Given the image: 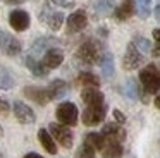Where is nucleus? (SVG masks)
Here are the masks:
<instances>
[{
    "label": "nucleus",
    "instance_id": "c85d7f7f",
    "mask_svg": "<svg viewBox=\"0 0 160 158\" xmlns=\"http://www.w3.org/2000/svg\"><path fill=\"white\" fill-rule=\"evenodd\" d=\"M152 10V0H138V12L141 17H146Z\"/></svg>",
    "mask_w": 160,
    "mask_h": 158
},
{
    "label": "nucleus",
    "instance_id": "cd10ccee",
    "mask_svg": "<svg viewBox=\"0 0 160 158\" xmlns=\"http://www.w3.org/2000/svg\"><path fill=\"white\" fill-rule=\"evenodd\" d=\"M132 45H134L141 53H146V52L152 50V43H150V40H146V38H143V36H136L134 41H132Z\"/></svg>",
    "mask_w": 160,
    "mask_h": 158
},
{
    "label": "nucleus",
    "instance_id": "dca6fc26",
    "mask_svg": "<svg viewBox=\"0 0 160 158\" xmlns=\"http://www.w3.org/2000/svg\"><path fill=\"white\" fill-rule=\"evenodd\" d=\"M136 12V3L134 0H124L121 5L115 9V19L117 21H128Z\"/></svg>",
    "mask_w": 160,
    "mask_h": 158
},
{
    "label": "nucleus",
    "instance_id": "423d86ee",
    "mask_svg": "<svg viewBox=\"0 0 160 158\" xmlns=\"http://www.w3.org/2000/svg\"><path fill=\"white\" fill-rule=\"evenodd\" d=\"M105 115H107L105 103H102V105H88L86 110L83 112V124L84 126H97V124L103 122Z\"/></svg>",
    "mask_w": 160,
    "mask_h": 158
},
{
    "label": "nucleus",
    "instance_id": "f3484780",
    "mask_svg": "<svg viewBox=\"0 0 160 158\" xmlns=\"http://www.w3.org/2000/svg\"><path fill=\"white\" fill-rule=\"evenodd\" d=\"M91 9L95 16H108L115 9L114 0H91Z\"/></svg>",
    "mask_w": 160,
    "mask_h": 158
},
{
    "label": "nucleus",
    "instance_id": "72a5a7b5",
    "mask_svg": "<svg viewBox=\"0 0 160 158\" xmlns=\"http://www.w3.org/2000/svg\"><path fill=\"white\" fill-rule=\"evenodd\" d=\"M153 38H155V41L158 43V38H160V31H158V29H155V31H153Z\"/></svg>",
    "mask_w": 160,
    "mask_h": 158
},
{
    "label": "nucleus",
    "instance_id": "9b49d317",
    "mask_svg": "<svg viewBox=\"0 0 160 158\" xmlns=\"http://www.w3.org/2000/svg\"><path fill=\"white\" fill-rule=\"evenodd\" d=\"M12 112H14L16 119L21 124H33L36 120V115H35V112H33V108L28 106L26 103H22V101L12 103Z\"/></svg>",
    "mask_w": 160,
    "mask_h": 158
},
{
    "label": "nucleus",
    "instance_id": "bb28decb",
    "mask_svg": "<svg viewBox=\"0 0 160 158\" xmlns=\"http://www.w3.org/2000/svg\"><path fill=\"white\" fill-rule=\"evenodd\" d=\"M84 144H88L90 148H93L95 151H100L102 144H103V136L102 134H97V132H91L86 136V139H84Z\"/></svg>",
    "mask_w": 160,
    "mask_h": 158
},
{
    "label": "nucleus",
    "instance_id": "6e6552de",
    "mask_svg": "<svg viewBox=\"0 0 160 158\" xmlns=\"http://www.w3.org/2000/svg\"><path fill=\"white\" fill-rule=\"evenodd\" d=\"M0 50L4 52L5 55H9V57H16L21 52V43L12 34L5 33V31H0Z\"/></svg>",
    "mask_w": 160,
    "mask_h": 158
},
{
    "label": "nucleus",
    "instance_id": "5701e85b",
    "mask_svg": "<svg viewBox=\"0 0 160 158\" xmlns=\"http://www.w3.org/2000/svg\"><path fill=\"white\" fill-rule=\"evenodd\" d=\"M100 134H103V136H115V137H121L122 141L126 139V131L122 129L119 124H105Z\"/></svg>",
    "mask_w": 160,
    "mask_h": 158
},
{
    "label": "nucleus",
    "instance_id": "4be33fe9",
    "mask_svg": "<svg viewBox=\"0 0 160 158\" xmlns=\"http://www.w3.org/2000/svg\"><path fill=\"white\" fill-rule=\"evenodd\" d=\"M124 95L129 96L131 100H139V98L143 100L141 89H139L138 82H136L134 79H128V81H126V84H124ZM143 101H145V100H143Z\"/></svg>",
    "mask_w": 160,
    "mask_h": 158
},
{
    "label": "nucleus",
    "instance_id": "a878e982",
    "mask_svg": "<svg viewBox=\"0 0 160 158\" xmlns=\"http://www.w3.org/2000/svg\"><path fill=\"white\" fill-rule=\"evenodd\" d=\"M16 81L11 76V72L7 69H0V89H11L14 88Z\"/></svg>",
    "mask_w": 160,
    "mask_h": 158
},
{
    "label": "nucleus",
    "instance_id": "0eeeda50",
    "mask_svg": "<svg viewBox=\"0 0 160 158\" xmlns=\"http://www.w3.org/2000/svg\"><path fill=\"white\" fill-rule=\"evenodd\" d=\"M141 62H143V53L131 41L128 45V48H126L124 58H122V65H124L126 71H132V69H138V65H141Z\"/></svg>",
    "mask_w": 160,
    "mask_h": 158
},
{
    "label": "nucleus",
    "instance_id": "393cba45",
    "mask_svg": "<svg viewBox=\"0 0 160 158\" xmlns=\"http://www.w3.org/2000/svg\"><path fill=\"white\" fill-rule=\"evenodd\" d=\"M52 43H53V40L48 38V36L38 38V40L35 41V45H33V48H31L33 55H38V53H42V52H47L48 50V45H52Z\"/></svg>",
    "mask_w": 160,
    "mask_h": 158
},
{
    "label": "nucleus",
    "instance_id": "4468645a",
    "mask_svg": "<svg viewBox=\"0 0 160 158\" xmlns=\"http://www.w3.org/2000/svg\"><path fill=\"white\" fill-rule=\"evenodd\" d=\"M29 22H31V19H29V14L24 12V10H12L11 14H9V24H11L12 27H14L16 31H24L29 27Z\"/></svg>",
    "mask_w": 160,
    "mask_h": 158
},
{
    "label": "nucleus",
    "instance_id": "f257e3e1",
    "mask_svg": "<svg viewBox=\"0 0 160 158\" xmlns=\"http://www.w3.org/2000/svg\"><path fill=\"white\" fill-rule=\"evenodd\" d=\"M139 81H141V86L148 95H157L160 88V72L158 67L155 64L146 65L145 69H141L139 72Z\"/></svg>",
    "mask_w": 160,
    "mask_h": 158
},
{
    "label": "nucleus",
    "instance_id": "2f4dec72",
    "mask_svg": "<svg viewBox=\"0 0 160 158\" xmlns=\"http://www.w3.org/2000/svg\"><path fill=\"white\" fill-rule=\"evenodd\" d=\"M114 117H115V120H117L119 124H124L126 122V115L121 112V110H114Z\"/></svg>",
    "mask_w": 160,
    "mask_h": 158
},
{
    "label": "nucleus",
    "instance_id": "39448f33",
    "mask_svg": "<svg viewBox=\"0 0 160 158\" xmlns=\"http://www.w3.org/2000/svg\"><path fill=\"white\" fill-rule=\"evenodd\" d=\"M76 57L79 58L83 64H88V65H93L95 62L100 58V55H98V45L95 43L93 40H88L84 41L83 45H81L79 48H78L76 52Z\"/></svg>",
    "mask_w": 160,
    "mask_h": 158
},
{
    "label": "nucleus",
    "instance_id": "b1692460",
    "mask_svg": "<svg viewBox=\"0 0 160 158\" xmlns=\"http://www.w3.org/2000/svg\"><path fill=\"white\" fill-rule=\"evenodd\" d=\"M78 82H81L84 88H98L100 86V79L91 72H81L78 76Z\"/></svg>",
    "mask_w": 160,
    "mask_h": 158
},
{
    "label": "nucleus",
    "instance_id": "f03ea898",
    "mask_svg": "<svg viewBox=\"0 0 160 158\" xmlns=\"http://www.w3.org/2000/svg\"><path fill=\"white\" fill-rule=\"evenodd\" d=\"M103 136V134H102ZM103 158H121L124 150H122V139L115 136H103V144L100 148Z\"/></svg>",
    "mask_w": 160,
    "mask_h": 158
},
{
    "label": "nucleus",
    "instance_id": "6ab92c4d",
    "mask_svg": "<svg viewBox=\"0 0 160 158\" xmlns=\"http://www.w3.org/2000/svg\"><path fill=\"white\" fill-rule=\"evenodd\" d=\"M100 67L105 77H114L115 74V65H114V55L110 52H105L100 58Z\"/></svg>",
    "mask_w": 160,
    "mask_h": 158
},
{
    "label": "nucleus",
    "instance_id": "1a4fd4ad",
    "mask_svg": "<svg viewBox=\"0 0 160 158\" xmlns=\"http://www.w3.org/2000/svg\"><path fill=\"white\" fill-rule=\"evenodd\" d=\"M88 26V16L84 10H74L67 17V33H79Z\"/></svg>",
    "mask_w": 160,
    "mask_h": 158
},
{
    "label": "nucleus",
    "instance_id": "473e14b6",
    "mask_svg": "<svg viewBox=\"0 0 160 158\" xmlns=\"http://www.w3.org/2000/svg\"><path fill=\"white\" fill-rule=\"evenodd\" d=\"M24 158H43V156L38 153H28V155H24Z\"/></svg>",
    "mask_w": 160,
    "mask_h": 158
},
{
    "label": "nucleus",
    "instance_id": "f704fd0d",
    "mask_svg": "<svg viewBox=\"0 0 160 158\" xmlns=\"http://www.w3.org/2000/svg\"><path fill=\"white\" fill-rule=\"evenodd\" d=\"M158 10H160L158 7H155V19H158Z\"/></svg>",
    "mask_w": 160,
    "mask_h": 158
},
{
    "label": "nucleus",
    "instance_id": "9d476101",
    "mask_svg": "<svg viewBox=\"0 0 160 158\" xmlns=\"http://www.w3.org/2000/svg\"><path fill=\"white\" fill-rule=\"evenodd\" d=\"M22 93H24V95L28 96L29 100H33L35 103H38V105H47L48 101H52V96H50L48 88H38V86H26V88L22 89Z\"/></svg>",
    "mask_w": 160,
    "mask_h": 158
},
{
    "label": "nucleus",
    "instance_id": "20e7f679",
    "mask_svg": "<svg viewBox=\"0 0 160 158\" xmlns=\"http://www.w3.org/2000/svg\"><path fill=\"white\" fill-rule=\"evenodd\" d=\"M50 136L53 137V141L60 143L64 148H71L74 141V134L69 129V126H62V124H50Z\"/></svg>",
    "mask_w": 160,
    "mask_h": 158
},
{
    "label": "nucleus",
    "instance_id": "2eb2a0df",
    "mask_svg": "<svg viewBox=\"0 0 160 158\" xmlns=\"http://www.w3.org/2000/svg\"><path fill=\"white\" fill-rule=\"evenodd\" d=\"M81 100L86 105H102L103 103V93L97 88H84L81 91Z\"/></svg>",
    "mask_w": 160,
    "mask_h": 158
},
{
    "label": "nucleus",
    "instance_id": "ddd939ff",
    "mask_svg": "<svg viewBox=\"0 0 160 158\" xmlns=\"http://www.w3.org/2000/svg\"><path fill=\"white\" fill-rule=\"evenodd\" d=\"M40 21H43V22L48 24L50 29L53 31H59L60 26H62L64 22V14L62 12H55V10H52L48 5L43 9V12L40 14Z\"/></svg>",
    "mask_w": 160,
    "mask_h": 158
},
{
    "label": "nucleus",
    "instance_id": "7c9ffc66",
    "mask_svg": "<svg viewBox=\"0 0 160 158\" xmlns=\"http://www.w3.org/2000/svg\"><path fill=\"white\" fill-rule=\"evenodd\" d=\"M9 112H11V105H9L5 100H0V115L5 117Z\"/></svg>",
    "mask_w": 160,
    "mask_h": 158
},
{
    "label": "nucleus",
    "instance_id": "412c9836",
    "mask_svg": "<svg viewBox=\"0 0 160 158\" xmlns=\"http://www.w3.org/2000/svg\"><path fill=\"white\" fill-rule=\"evenodd\" d=\"M26 65H28V69L36 76V77H45V76L48 74V71L42 65V62L36 60L35 55H28V57H26Z\"/></svg>",
    "mask_w": 160,
    "mask_h": 158
},
{
    "label": "nucleus",
    "instance_id": "c9c22d12",
    "mask_svg": "<svg viewBox=\"0 0 160 158\" xmlns=\"http://www.w3.org/2000/svg\"><path fill=\"white\" fill-rule=\"evenodd\" d=\"M155 106H157V108L160 106V100H158V98H155Z\"/></svg>",
    "mask_w": 160,
    "mask_h": 158
},
{
    "label": "nucleus",
    "instance_id": "c756f323",
    "mask_svg": "<svg viewBox=\"0 0 160 158\" xmlns=\"http://www.w3.org/2000/svg\"><path fill=\"white\" fill-rule=\"evenodd\" d=\"M55 5H60V7H64V9H71V7H74V0H52Z\"/></svg>",
    "mask_w": 160,
    "mask_h": 158
},
{
    "label": "nucleus",
    "instance_id": "a211bd4d",
    "mask_svg": "<svg viewBox=\"0 0 160 158\" xmlns=\"http://www.w3.org/2000/svg\"><path fill=\"white\" fill-rule=\"evenodd\" d=\"M48 91H50L52 100H60V98H64V96L67 95L69 86H67V82L62 81V79H55V81H52L48 84Z\"/></svg>",
    "mask_w": 160,
    "mask_h": 158
},
{
    "label": "nucleus",
    "instance_id": "f8f14e48",
    "mask_svg": "<svg viewBox=\"0 0 160 158\" xmlns=\"http://www.w3.org/2000/svg\"><path fill=\"white\" fill-rule=\"evenodd\" d=\"M40 62H42V65L47 69V71H50V69H57L64 62V53H62L60 48L52 47V48H48V50L43 53V58Z\"/></svg>",
    "mask_w": 160,
    "mask_h": 158
},
{
    "label": "nucleus",
    "instance_id": "aec40b11",
    "mask_svg": "<svg viewBox=\"0 0 160 158\" xmlns=\"http://www.w3.org/2000/svg\"><path fill=\"white\" fill-rule=\"evenodd\" d=\"M38 139H40V143H42V146L47 150V153H50V155L57 153V144H55L53 137L50 136V132L47 129H40L38 131Z\"/></svg>",
    "mask_w": 160,
    "mask_h": 158
},
{
    "label": "nucleus",
    "instance_id": "7ed1b4c3",
    "mask_svg": "<svg viewBox=\"0 0 160 158\" xmlns=\"http://www.w3.org/2000/svg\"><path fill=\"white\" fill-rule=\"evenodd\" d=\"M57 120L62 126H76L78 124V106L71 101H64L57 106Z\"/></svg>",
    "mask_w": 160,
    "mask_h": 158
},
{
    "label": "nucleus",
    "instance_id": "e433bc0d",
    "mask_svg": "<svg viewBox=\"0 0 160 158\" xmlns=\"http://www.w3.org/2000/svg\"><path fill=\"white\" fill-rule=\"evenodd\" d=\"M7 2H21V0H7Z\"/></svg>",
    "mask_w": 160,
    "mask_h": 158
}]
</instances>
